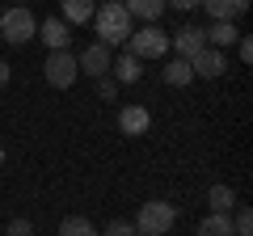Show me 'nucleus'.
<instances>
[{"label": "nucleus", "instance_id": "3", "mask_svg": "<svg viewBox=\"0 0 253 236\" xmlns=\"http://www.w3.org/2000/svg\"><path fill=\"white\" fill-rule=\"evenodd\" d=\"M38 34V21L30 9H21V4H13L4 17H0V42H13V46H26L30 38Z\"/></svg>", "mask_w": 253, "mask_h": 236}, {"label": "nucleus", "instance_id": "5", "mask_svg": "<svg viewBox=\"0 0 253 236\" xmlns=\"http://www.w3.org/2000/svg\"><path fill=\"white\" fill-rule=\"evenodd\" d=\"M42 76H46L51 89H68V84L81 76L76 55H72V51H51V55H46V64H42Z\"/></svg>", "mask_w": 253, "mask_h": 236}, {"label": "nucleus", "instance_id": "16", "mask_svg": "<svg viewBox=\"0 0 253 236\" xmlns=\"http://www.w3.org/2000/svg\"><path fill=\"white\" fill-rule=\"evenodd\" d=\"M93 13H97L93 0H63V21L68 26H84V21H93Z\"/></svg>", "mask_w": 253, "mask_h": 236}, {"label": "nucleus", "instance_id": "6", "mask_svg": "<svg viewBox=\"0 0 253 236\" xmlns=\"http://www.w3.org/2000/svg\"><path fill=\"white\" fill-rule=\"evenodd\" d=\"M110 59H114V51H110L106 42H89L76 55V68H81L84 76H93V80H101V76H110Z\"/></svg>", "mask_w": 253, "mask_h": 236}, {"label": "nucleus", "instance_id": "29", "mask_svg": "<svg viewBox=\"0 0 253 236\" xmlns=\"http://www.w3.org/2000/svg\"><path fill=\"white\" fill-rule=\"evenodd\" d=\"M135 236H139V232H135Z\"/></svg>", "mask_w": 253, "mask_h": 236}, {"label": "nucleus", "instance_id": "21", "mask_svg": "<svg viewBox=\"0 0 253 236\" xmlns=\"http://www.w3.org/2000/svg\"><path fill=\"white\" fill-rule=\"evenodd\" d=\"M101 236H135V224H131V219H110Z\"/></svg>", "mask_w": 253, "mask_h": 236}, {"label": "nucleus", "instance_id": "22", "mask_svg": "<svg viewBox=\"0 0 253 236\" xmlns=\"http://www.w3.org/2000/svg\"><path fill=\"white\" fill-rule=\"evenodd\" d=\"M4 236H34V224H30V219H9V228H4Z\"/></svg>", "mask_w": 253, "mask_h": 236}, {"label": "nucleus", "instance_id": "20", "mask_svg": "<svg viewBox=\"0 0 253 236\" xmlns=\"http://www.w3.org/2000/svg\"><path fill=\"white\" fill-rule=\"evenodd\" d=\"M228 219H232L236 236H253V211L249 207H236V215H228Z\"/></svg>", "mask_w": 253, "mask_h": 236}, {"label": "nucleus", "instance_id": "19", "mask_svg": "<svg viewBox=\"0 0 253 236\" xmlns=\"http://www.w3.org/2000/svg\"><path fill=\"white\" fill-rule=\"evenodd\" d=\"M199 236H236V232H232V219L228 215H215V211H211V215L199 224Z\"/></svg>", "mask_w": 253, "mask_h": 236}, {"label": "nucleus", "instance_id": "25", "mask_svg": "<svg viewBox=\"0 0 253 236\" xmlns=\"http://www.w3.org/2000/svg\"><path fill=\"white\" fill-rule=\"evenodd\" d=\"M165 4H173V9L190 13V9H203V0H165Z\"/></svg>", "mask_w": 253, "mask_h": 236}, {"label": "nucleus", "instance_id": "4", "mask_svg": "<svg viewBox=\"0 0 253 236\" xmlns=\"http://www.w3.org/2000/svg\"><path fill=\"white\" fill-rule=\"evenodd\" d=\"M126 51L135 55L139 64H144V59H165V51H169V34H161L156 26L131 30V38H126Z\"/></svg>", "mask_w": 253, "mask_h": 236}, {"label": "nucleus", "instance_id": "1", "mask_svg": "<svg viewBox=\"0 0 253 236\" xmlns=\"http://www.w3.org/2000/svg\"><path fill=\"white\" fill-rule=\"evenodd\" d=\"M93 26H97V42L106 46H118L131 38V13L123 9V0H106V4H97V13H93Z\"/></svg>", "mask_w": 253, "mask_h": 236}, {"label": "nucleus", "instance_id": "17", "mask_svg": "<svg viewBox=\"0 0 253 236\" xmlns=\"http://www.w3.org/2000/svg\"><path fill=\"white\" fill-rule=\"evenodd\" d=\"M123 9L131 13V21H156L165 13V0H123Z\"/></svg>", "mask_w": 253, "mask_h": 236}, {"label": "nucleus", "instance_id": "23", "mask_svg": "<svg viewBox=\"0 0 253 236\" xmlns=\"http://www.w3.org/2000/svg\"><path fill=\"white\" fill-rule=\"evenodd\" d=\"M97 97H101V101H114V97H118V84L110 80V76H101V80H97Z\"/></svg>", "mask_w": 253, "mask_h": 236}, {"label": "nucleus", "instance_id": "24", "mask_svg": "<svg viewBox=\"0 0 253 236\" xmlns=\"http://www.w3.org/2000/svg\"><path fill=\"white\" fill-rule=\"evenodd\" d=\"M236 55H241L245 64L253 59V42H249V34H241V38H236Z\"/></svg>", "mask_w": 253, "mask_h": 236}, {"label": "nucleus", "instance_id": "27", "mask_svg": "<svg viewBox=\"0 0 253 236\" xmlns=\"http://www.w3.org/2000/svg\"><path fill=\"white\" fill-rule=\"evenodd\" d=\"M0 160H4V148H0Z\"/></svg>", "mask_w": 253, "mask_h": 236}, {"label": "nucleus", "instance_id": "15", "mask_svg": "<svg viewBox=\"0 0 253 236\" xmlns=\"http://www.w3.org/2000/svg\"><path fill=\"white\" fill-rule=\"evenodd\" d=\"M207 207L215 211V215H232V207H236V190L232 186H224V182H215L207 190Z\"/></svg>", "mask_w": 253, "mask_h": 236}, {"label": "nucleus", "instance_id": "9", "mask_svg": "<svg viewBox=\"0 0 253 236\" xmlns=\"http://www.w3.org/2000/svg\"><path fill=\"white\" fill-rule=\"evenodd\" d=\"M139 76H144V64H139L131 51H123V55L110 59V80H114V84H135Z\"/></svg>", "mask_w": 253, "mask_h": 236}, {"label": "nucleus", "instance_id": "14", "mask_svg": "<svg viewBox=\"0 0 253 236\" xmlns=\"http://www.w3.org/2000/svg\"><path fill=\"white\" fill-rule=\"evenodd\" d=\"M203 9L211 13V21H236L249 9V0H203Z\"/></svg>", "mask_w": 253, "mask_h": 236}, {"label": "nucleus", "instance_id": "10", "mask_svg": "<svg viewBox=\"0 0 253 236\" xmlns=\"http://www.w3.org/2000/svg\"><path fill=\"white\" fill-rule=\"evenodd\" d=\"M169 46H177V59H186V64H190V59H194V55L207 46V38H203V30H199V26H181L177 34H173V42H169Z\"/></svg>", "mask_w": 253, "mask_h": 236}, {"label": "nucleus", "instance_id": "7", "mask_svg": "<svg viewBox=\"0 0 253 236\" xmlns=\"http://www.w3.org/2000/svg\"><path fill=\"white\" fill-rule=\"evenodd\" d=\"M224 68H228V59H224V51H215V46H203V51L190 59V72L203 76V80H215V76H224Z\"/></svg>", "mask_w": 253, "mask_h": 236}, {"label": "nucleus", "instance_id": "28", "mask_svg": "<svg viewBox=\"0 0 253 236\" xmlns=\"http://www.w3.org/2000/svg\"><path fill=\"white\" fill-rule=\"evenodd\" d=\"M0 46H4V42H0Z\"/></svg>", "mask_w": 253, "mask_h": 236}, {"label": "nucleus", "instance_id": "11", "mask_svg": "<svg viewBox=\"0 0 253 236\" xmlns=\"http://www.w3.org/2000/svg\"><path fill=\"white\" fill-rule=\"evenodd\" d=\"M148 127H152V114H148L144 106H126L123 114H118V131H123V135H144Z\"/></svg>", "mask_w": 253, "mask_h": 236}, {"label": "nucleus", "instance_id": "13", "mask_svg": "<svg viewBox=\"0 0 253 236\" xmlns=\"http://www.w3.org/2000/svg\"><path fill=\"white\" fill-rule=\"evenodd\" d=\"M161 80L169 84V89H186V84L194 80V72H190L186 59H165L161 64Z\"/></svg>", "mask_w": 253, "mask_h": 236}, {"label": "nucleus", "instance_id": "2", "mask_svg": "<svg viewBox=\"0 0 253 236\" xmlns=\"http://www.w3.org/2000/svg\"><path fill=\"white\" fill-rule=\"evenodd\" d=\"M173 224H177V207H173V202H165V198L144 202V207H139V215H135V232H139V236H165Z\"/></svg>", "mask_w": 253, "mask_h": 236}, {"label": "nucleus", "instance_id": "8", "mask_svg": "<svg viewBox=\"0 0 253 236\" xmlns=\"http://www.w3.org/2000/svg\"><path fill=\"white\" fill-rule=\"evenodd\" d=\"M34 38H42L51 51H68V42H72V26H68L63 17H46L42 26H38V34H34Z\"/></svg>", "mask_w": 253, "mask_h": 236}, {"label": "nucleus", "instance_id": "26", "mask_svg": "<svg viewBox=\"0 0 253 236\" xmlns=\"http://www.w3.org/2000/svg\"><path fill=\"white\" fill-rule=\"evenodd\" d=\"M9 76H13V68L4 64V59H0V89H4V84H9Z\"/></svg>", "mask_w": 253, "mask_h": 236}, {"label": "nucleus", "instance_id": "12", "mask_svg": "<svg viewBox=\"0 0 253 236\" xmlns=\"http://www.w3.org/2000/svg\"><path fill=\"white\" fill-rule=\"evenodd\" d=\"M203 38H207V46H215V51H224V46H236V38H241V30H236L232 21H211V30H203Z\"/></svg>", "mask_w": 253, "mask_h": 236}, {"label": "nucleus", "instance_id": "18", "mask_svg": "<svg viewBox=\"0 0 253 236\" xmlns=\"http://www.w3.org/2000/svg\"><path fill=\"white\" fill-rule=\"evenodd\" d=\"M59 236H97V228L84 215H63L59 219Z\"/></svg>", "mask_w": 253, "mask_h": 236}]
</instances>
